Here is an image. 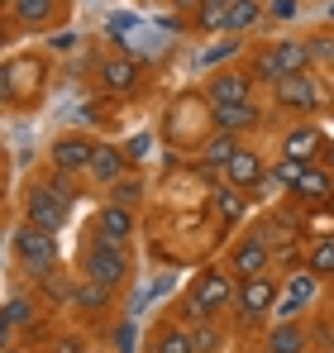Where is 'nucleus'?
<instances>
[{"mask_svg":"<svg viewBox=\"0 0 334 353\" xmlns=\"http://www.w3.org/2000/svg\"><path fill=\"white\" fill-rule=\"evenodd\" d=\"M39 287V296H48V301H72V277H67V268H57V272H48L43 282H34Z\"/></svg>","mask_w":334,"mask_h":353,"instance_id":"72a5a7b5","label":"nucleus"},{"mask_svg":"<svg viewBox=\"0 0 334 353\" xmlns=\"http://www.w3.org/2000/svg\"><path fill=\"white\" fill-rule=\"evenodd\" d=\"M110 301H115L110 287H101V282H91V277H81V272H77V287H72V301H67L77 315H86V320H101V315L110 310Z\"/></svg>","mask_w":334,"mask_h":353,"instance_id":"b1692460","label":"nucleus"},{"mask_svg":"<svg viewBox=\"0 0 334 353\" xmlns=\"http://www.w3.org/2000/svg\"><path fill=\"white\" fill-rule=\"evenodd\" d=\"M273 172L286 181V196L301 201V205H325V201H334V168L330 163H296V158H282Z\"/></svg>","mask_w":334,"mask_h":353,"instance_id":"6e6552de","label":"nucleus"},{"mask_svg":"<svg viewBox=\"0 0 334 353\" xmlns=\"http://www.w3.org/2000/svg\"><path fill=\"white\" fill-rule=\"evenodd\" d=\"M220 5H229V0H220Z\"/></svg>","mask_w":334,"mask_h":353,"instance_id":"49530a36","label":"nucleus"},{"mask_svg":"<svg viewBox=\"0 0 334 353\" xmlns=\"http://www.w3.org/2000/svg\"><path fill=\"white\" fill-rule=\"evenodd\" d=\"M10 258H14V268H19L29 282H43L48 272H57V268H62L57 234L39 230V225H24V220L10 230Z\"/></svg>","mask_w":334,"mask_h":353,"instance_id":"0eeeda50","label":"nucleus"},{"mask_svg":"<svg viewBox=\"0 0 334 353\" xmlns=\"http://www.w3.org/2000/svg\"><path fill=\"white\" fill-rule=\"evenodd\" d=\"M239 148H244V139H239V134H224V129H215V134H210V139L196 148V163H201L206 172L220 176V172H224V163H229Z\"/></svg>","mask_w":334,"mask_h":353,"instance_id":"bb28decb","label":"nucleus"},{"mask_svg":"<svg viewBox=\"0 0 334 353\" xmlns=\"http://www.w3.org/2000/svg\"><path fill=\"white\" fill-rule=\"evenodd\" d=\"M234 53H244V34H224V43H215V48H206V53H201V67H210V72H215V67L229 62Z\"/></svg>","mask_w":334,"mask_h":353,"instance_id":"473e14b6","label":"nucleus"},{"mask_svg":"<svg viewBox=\"0 0 334 353\" xmlns=\"http://www.w3.org/2000/svg\"><path fill=\"white\" fill-rule=\"evenodd\" d=\"M268 96H273V105H277V110H286V115H320V110H325V101H330V96H325V86H320V77H315V72H296V77H282V81H273V86H268Z\"/></svg>","mask_w":334,"mask_h":353,"instance_id":"1a4fd4ad","label":"nucleus"},{"mask_svg":"<svg viewBox=\"0 0 334 353\" xmlns=\"http://www.w3.org/2000/svg\"><path fill=\"white\" fill-rule=\"evenodd\" d=\"M10 5H14V0H0V10H10Z\"/></svg>","mask_w":334,"mask_h":353,"instance_id":"a18cd8bd","label":"nucleus"},{"mask_svg":"<svg viewBox=\"0 0 334 353\" xmlns=\"http://www.w3.org/2000/svg\"><path fill=\"white\" fill-rule=\"evenodd\" d=\"M77 272L110 287V292H124L129 277H134V253L129 243H110V239H86L81 243V258H77Z\"/></svg>","mask_w":334,"mask_h":353,"instance_id":"423d86ee","label":"nucleus"},{"mask_svg":"<svg viewBox=\"0 0 334 353\" xmlns=\"http://www.w3.org/2000/svg\"><path fill=\"white\" fill-rule=\"evenodd\" d=\"M277 296H282V277L263 272V277H244L239 282V301H234V330L239 334H263L277 320Z\"/></svg>","mask_w":334,"mask_h":353,"instance_id":"20e7f679","label":"nucleus"},{"mask_svg":"<svg viewBox=\"0 0 334 353\" xmlns=\"http://www.w3.org/2000/svg\"><path fill=\"white\" fill-rule=\"evenodd\" d=\"M19 210H24V225H39V230H48V234L67 230V220H72V205L48 186V176H34V181L24 186Z\"/></svg>","mask_w":334,"mask_h":353,"instance_id":"9d476101","label":"nucleus"},{"mask_svg":"<svg viewBox=\"0 0 334 353\" xmlns=\"http://www.w3.org/2000/svg\"><path fill=\"white\" fill-rule=\"evenodd\" d=\"M263 105L258 101H244V105H215V129H224V134H253V129H263Z\"/></svg>","mask_w":334,"mask_h":353,"instance_id":"393cba45","label":"nucleus"},{"mask_svg":"<svg viewBox=\"0 0 334 353\" xmlns=\"http://www.w3.org/2000/svg\"><path fill=\"white\" fill-rule=\"evenodd\" d=\"M234 301H239V277L229 268H201L191 277V287L167 305L172 320L181 325H206V320H229L234 315Z\"/></svg>","mask_w":334,"mask_h":353,"instance_id":"f257e3e1","label":"nucleus"},{"mask_svg":"<svg viewBox=\"0 0 334 353\" xmlns=\"http://www.w3.org/2000/svg\"><path fill=\"white\" fill-rule=\"evenodd\" d=\"M315 339H311V320H273L263 330V349L258 353H311Z\"/></svg>","mask_w":334,"mask_h":353,"instance_id":"412c9836","label":"nucleus"},{"mask_svg":"<svg viewBox=\"0 0 334 353\" xmlns=\"http://www.w3.org/2000/svg\"><path fill=\"white\" fill-rule=\"evenodd\" d=\"M306 268H311L315 277L334 282V234H320L311 248H306Z\"/></svg>","mask_w":334,"mask_h":353,"instance_id":"c756f323","label":"nucleus"},{"mask_svg":"<svg viewBox=\"0 0 334 353\" xmlns=\"http://www.w3.org/2000/svg\"><path fill=\"white\" fill-rule=\"evenodd\" d=\"M201 91H206L210 105H244V101H258V96H253L258 81H253L248 67H215V72L201 81Z\"/></svg>","mask_w":334,"mask_h":353,"instance_id":"4468645a","label":"nucleus"},{"mask_svg":"<svg viewBox=\"0 0 334 353\" xmlns=\"http://www.w3.org/2000/svg\"><path fill=\"white\" fill-rule=\"evenodd\" d=\"M144 349L148 353H196V325H181L172 315H158L153 330L144 334Z\"/></svg>","mask_w":334,"mask_h":353,"instance_id":"6ab92c4d","label":"nucleus"},{"mask_svg":"<svg viewBox=\"0 0 334 353\" xmlns=\"http://www.w3.org/2000/svg\"><path fill=\"white\" fill-rule=\"evenodd\" d=\"M224 330H220V320H206V325H196V353H220L224 344Z\"/></svg>","mask_w":334,"mask_h":353,"instance_id":"e433bc0d","label":"nucleus"},{"mask_svg":"<svg viewBox=\"0 0 334 353\" xmlns=\"http://www.w3.org/2000/svg\"><path fill=\"white\" fill-rule=\"evenodd\" d=\"M248 191H239V186H229V181H220L215 191H210V215L215 220H224V225H244L248 220Z\"/></svg>","mask_w":334,"mask_h":353,"instance_id":"a878e982","label":"nucleus"},{"mask_svg":"<svg viewBox=\"0 0 334 353\" xmlns=\"http://www.w3.org/2000/svg\"><path fill=\"white\" fill-rule=\"evenodd\" d=\"M96 81H101V91L110 101H124V96H134L144 86V67L129 58V53H106L101 67H96Z\"/></svg>","mask_w":334,"mask_h":353,"instance_id":"f3484780","label":"nucleus"},{"mask_svg":"<svg viewBox=\"0 0 334 353\" xmlns=\"http://www.w3.org/2000/svg\"><path fill=\"white\" fill-rule=\"evenodd\" d=\"M301 0H268V19H296Z\"/></svg>","mask_w":334,"mask_h":353,"instance_id":"58836bf2","label":"nucleus"},{"mask_svg":"<svg viewBox=\"0 0 334 353\" xmlns=\"http://www.w3.org/2000/svg\"><path fill=\"white\" fill-rule=\"evenodd\" d=\"M153 148H158V139H153V134H134V139L124 143V153H129V163H134V172H139V168H148V158H153Z\"/></svg>","mask_w":334,"mask_h":353,"instance_id":"c9c22d12","label":"nucleus"},{"mask_svg":"<svg viewBox=\"0 0 334 353\" xmlns=\"http://www.w3.org/2000/svg\"><path fill=\"white\" fill-rule=\"evenodd\" d=\"M320 163H330V168H334V139L325 143V153H320Z\"/></svg>","mask_w":334,"mask_h":353,"instance_id":"c03bdc74","label":"nucleus"},{"mask_svg":"<svg viewBox=\"0 0 334 353\" xmlns=\"http://www.w3.org/2000/svg\"><path fill=\"white\" fill-rule=\"evenodd\" d=\"M248 72L258 86H273L282 77H296V72H311V43L306 39H268L258 48H248Z\"/></svg>","mask_w":334,"mask_h":353,"instance_id":"39448f33","label":"nucleus"},{"mask_svg":"<svg viewBox=\"0 0 334 353\" xmlns=\"http://www.w3.org/2000/svg\"><path fill=\"white\" fill-rule=\"evenodd\" d=\"M172 5H177V10H181V14H186V24H191V14H196V10H201V5H206V0H172Z\"/></svg>","mask_w":334,"mask_h":353,"instance_id":"79ce46f5","label":"nucleus"},{"mask_svg":"<svg viewBox=\"0 0 334 353\" xmlns=\"http://www.w3.org/2000/svg\"><path fill=\"white\" fill-rule=\"evenodd\" d=\"M43 176H48V186H53L57 196L77 210V201H81V176H72V172H57V168H43Z\"/></svg>","mask_w":334,"mask_h":353,"instance_id":"2f4dec72","label":"nucleus"},{"mask_svg":"<svg viewBox=\"0 0 334 353\" xmlns=\"http://www.w3.org/2000/svg\"><path fill=\"white\" fill-rule=\"evenodd\" d=\"M224 268H229L239 282H244V277H263V272L277 268V248L268 243L263 230H244V234L224 248Z\"/></svg>","mask_w":334,"mask_h":353,"instance_id":"9b49d317","label":"nucleus"},{"mask_svg":"<svg viewBox=\"0 0 334 353\" xmlns=\"http://www.w3.org/2000/svg\"><path fill=\"white\" fill-rule=\"evenodd\" d=\"M53 81V62L43 53H10L5 58V72H0V96H5V110L19 115V110H34L43 101Z\"/></svg>","mask_w":334,"mask_h":353,"instance_id":"f03ea898","label":"nucleus"},{"mask_svg":"<svg viewBox=\"0 0 334 353\" xmlns=\"http://www.w3.org/2000/svg\"><path fill=\"white\" fill-rule=\"evenodd\" d=\"M53 48H57V53H67V48H77V34H67V29H62V34H53Z\"/></svg>","mask_w":334,"mask_h":353,"instance_id":"a19ab883","label":"nucleus"},{"mask_svg":"<svg viewBox=\"0 0 334 353\" xmlns=\"http://www.w3.org/2000/svg\"><path fill=\"white\" fill-rule=\"evenodd\" d=\"M53 353H86V339H81V334H62Z\"/></svg>","mask_w":334,"mask_h":353,"instance_id":"ea45409f","label":"nucleus"},{"mask_svg":"<svg viewBox=\"0 0 334 353\" xmlns=\"http://www.w3.org/2000/svg\"><path fill=\"white\" fill-rule=\"evenodd\" d=\"M0 353H29V349H24L19 339H5V344H0Z\"/></svg>","mask_w":334,"mask_h":353,"instance_id":"37998d69","label":"nucleus"},{"mask_svg":"<svg viewBox=\"0 0 334 353\" xmlns=\"http://www.w3.org/2000/svg\"><path fill=\"white\" fill-rule=\"evenodd\" d=\"M325 129L315 124V119H296V124H286L277 139V153L282 158H296V163H320V153H325Z\"/></svg>","mask_w":334,"mask_h":353,"instance_id":"a211bd4d","label":"nucleus"},{"mask_svg":"<svg viewBox=\"0 0 334 353\" xmlns=\"http://www.w3.org/2000/svg\"><path fill=\"white\" fill-rule=\"evenodd\" d=\"M268 172H273V168H268V158H263L258 148H248V143H244V148L224 163L220 181H229V186H239V191H248V196H253V191H258V181H263Z\"/></svg>","mask_w":334,"mask_h":353,"instance_id":"4be33fe9","label":"nucleus"},{"mask_svg":"<svg viewBox=\"0 0 334 353\" xmlns=\"http://www.w3.org/2000/svg\"><path fill=\"white\" fill-rule=\"evenodd\" d=\"M306 43H311V67H320V72H330V77H334V24L311 29Z\"/></svg>","mask_w":334,"mask_h":353,"instance_id":"c85d7f7f","label":"nucleus"},{"mask_svg":"<svg viewBox=\"0 0 334 353\" xmlns=\"http://www.w3.org/2000/svg\"><path fill=\"white\" fill-rule=\"evenodd\" d=\"M311 353H315V349H311Z\"/></svg>","mask_w":334,"mask_h":353,"instance_id":"de8ad7c7","label":"nucleus"},{"mask_svg":"<svg viewBox=\"0 0 334 353\" xmlns=\"http://www.w3.org/2000/svg\"><path fill=\"white\" fill-rule=\"evenodd\" d=\"M320 296H325V277H315L306 263H301V268H291V272L282 277L277 320H306V315L320 305Z\"/></svg>","mask_w":334,"mask_h":353,"instance_id":"f8f14e48","label":"nucleus"},{"mask_svg":"<svg viewBox=\"0 0 334 353\" xmlns=\"http://www.w3.org/2000/svg\"><path fill=\"white\" fill-rule=\"evenodd\" d=\"M134 172V163H129V153H124V143H96V158H91V168H86V181L96 186V191H110L119 176Z\"/></svg>","mask_w":334,"mask_h":353,"instance_id":"aec40b11","label":"nucleus"},{"mask_svg":"<svg viewBox=\"0 0 334 353\" xmlns=\"http://www.w3.org/2000/svg\"><path fill=\"white\" fill-rule=\"evenodd\" d=\"M91 158H96V139L81 134V129H67V134H57L53 143H48V168H57V172L86 176Z\"/></svg>","mask_w":334,"mask_h":353,"instance_id":"2eb2a0df","label":"nucleus"},{"mask_svg":"<svg viewBox=\"0 0 334 353\" xmlns=\"http://www.w3.org/2000/svg\"><path fill=\"white\" fill-rule=\"evenodd\" d=\"M224 14H229V5L206 0V5L191 14V29H196V34H224Z\"/></svg>","mask_w":334,"mask_h":353,"instance_id":"7c9ffc66","label":"nucleus"},{"mask_svg":"<svg viewBox=\"0 0 334 353\" xmlns=\"http://www.w3.org/2000/svg\"><path fill=\"white\" fill-rule=\"evenodd\" d=\"M110 201H119V205H139V201H144V176L139 172L119 176V181L110 186Z\"/></svg>","mask_w":334,"mask_h":353,"instance_id":"f704fd0d","label":"nucleus"},{"mask_svg":"<svg viewBox=\"0 0 334 353\" xmlns=\"http://www.w3.org/2000/svg\"><path fill=\"white\" fill-rule=\"evenodd\" d=\"M115 339H119V344H115L119 353H134V349H139V330H134V320H119V325H115Z\"/></svg>","mask_w":334,"mask_h":353,"instance_id":"4c0bfd02","label":"nucleus"},{"mask_svg":"<svg viewBox=\"0 0 334 353\" xmlns=\"http://www.w3.org/2000/svg\"><path fill=\"white\" fill-rule=\"evenodd\" d=\"M268 19V0H229V14H224V34H248Z\"/></svg>","mask_w":334,"mask_h":353,"instance_id":"cd10ccee","label":"nucleus"},{"mask_svg":"<svg viewBox=\"0 0 334 353\" xmlns=\"http://www.w3.org/2000/svg\"><path fill=\"white\" fill-rule=\"evenodd\" d=\"M215 134V105L206 101V91H186L167 105V119H163V139L172 148H201L206 139Z\"/></svg>","mask_w":334,"mask_h":353,"instance_id":"7ed1b4c3","label":"nucleus"},{"mask_svg":"<svg viewBox=\"0 0 334 353\" xmlns=\"http://www.w3.org/2000/svg\"><path fill=\"white\" fill-rule=\"evenodd\" d=\"M67 19V0H14L5 10V29L10 34H48Z\"/></svg>","mask_w":334,"mask_h":353,"instance_id":"ddd939ff","label":"nucleus"},{"mask_svg":"<svg viewBox=\"0 0 334 353\" xmlns=\"http://www.w3.org/2000/svg\"><path fill=\"white\" fill-rule=\"evenodd\" d=\"M134 205H119V201H106L91 220V239H110V243H134Z\"/></svg>","mask_w":334,"mask_h":353,"instance_id":"5701e85b","label":"nucleus"},{"mask_svg":"<svg viewBox=\"0 0 334 353\" xmlns=\"http://www.w3.org/2000/svg\"><path fill=\"white\" fill-rule=\"evenodd\" d=\"M39 287L34 292H24L19 282L10 287V296H5V339H19V334H39V325H43V310H39Z\"/></svg>","mask_w":334,"mask_h":353,"instance_id":"dca6fc26","label":"nucleus"}]
</instances>
